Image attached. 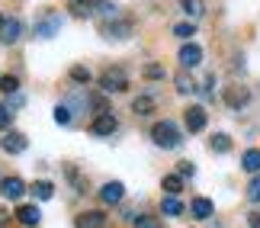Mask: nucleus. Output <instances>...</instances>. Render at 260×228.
Wrapping results in <instances>:
<instances>
[{"label":"nucleus","instance_id":"10","mask_svg":"<svg viewBox=\"0 0 260 228\" xmlns=\"http://www.w3.org/2000/svg\"><path fill=\"white\" fill-rule=\"evenodd\" d=\"M180 64L183 68H199V61H203V48H199L196 42H186L183 48H180Z\"/></svg>","mask_w":260,"mask_h":228},{"label":"nucleus","instance_id":"18","mask_svg":"<svg viewBox=\"0 0 260 228\" xmlns=\"http://www.w3.org/2000/svg\"><path fill=\"white\" fill-rule=\"evenodd\" d=\"M161 212L171 215V219H177V215H183V203H180L177 196H164V200H161Z\"/></svg>","mask_w":260,"mask_h":228},{"label":"nucleus","instance_id":"21","mask_svg":"<svg viewBox=\"0 0 260 228\" xmlns=\"http://www.w3.org/2000/svg\"><path fill=\"white\" fill-rule=\"evenodd\" d=\"M161 186H164V190H167V196H177L180 190H183V177H180V174H167Z\"/></svg>","mask_w":260,"mask_h":228},{"label":"nucleus","instance_id":"3","mask_svg":"<svg viewBox=\"0 0 260 228\" xmlns=\"http://www.w3.org/2000/svg\"><path fill=\"white\" fill-rule=\"evenodd\" d=\"M61 26H64V16H61V13H45V16L36 23V36H39V39H52V36L61 32Z\"/></svg>","mask_w":260,"mask_h":228},{"label":"nucleus","instance_id":"26","mask_svg":"<svg viewBox=\"0 0 260 228\" xmlns=\"http://www.w3.org/2000/svg\"><path fill=\"white\" fill-rule=\"evenodd\" d=\"M71 81H77V84H90V81H93V74H90L87 68L77 64V68H71Z\"/></svg>","mask_w":260,"mask_h":228},{"label":"nucleus","instance_id":"15","mask_svg":"<svg viewBox=\"0 0 260 228\" xmlns=\"http://www.w3.org/2000/svg\"><path fill=\"white\" fill-rule=\"evenodd\" d=\"M247 100H251L247 87H228V90H225V103H228V106H235V110L247 106Z\"/></svg>","mask_w":260,"mask_h":228},{"label":"nucleus","instance_id":"32","mask_svg":"<svg viewBox=\"0 0 260 228\" xmlns=\"http://www.w3.org/2000/svg\"><path fill=\"white\" fill-rule=\"evenodd\" d=\"M145 77L157 81V77H164V68H161V64H148V68H145Z\"/></svg>","mask_w":260,"mask_h":228},{"label":"nucleus","instance_id":"22","mask_svg":"<svg viewBox=\"0 0 260 228\" xmlns=\"http://www.w3.org/2000/svg\"><path fill=\"white\" fill-rule=\"evenodd\" d=\"M32 196H36V200H52V196H55V186L48 183V180H36L32 183Z\"/></svg>","mask_w":260,"mask_h":228},{"label":"nucleus","instance_id":"1","mask_svg":"<svg viewBox=\"0 0 260 228\" xmlns=\"http://www.w3.org/2000/svg\"><path fill=\"white\" fill-rule=\"evenodd\" d=\"M151 142L157 148H164V151H171V148L183 145V135H180V128L171 122V119H164V122H154L151 125Z\"/></svg>","mask_w":260,"mask_h":228},{"label":"nucleus","instance_id":"25","mask_svg":"<svg viewBox=\"0 0 260 228\" xmlns=\"http://www.w3.org/2000/svg\"><path fill=\"white\" fill-rule=\"evenodd\" d=\"M132 228H161V222L154 215H135L132 219Z\"/></svg>","mask_w":260,"mask_h":228},{"label":"nucleus","instance_id":"16","mask_svg":"<svg viewBox=\"0 0 260 228\" xmlns=\"http://www.w3.org/2000/svg\"><path fill=\"white\" fill-rule=\"evenodd\" d=\"M16 219L23 225H39V219H42V212H39V206H16Z\"/></svg>","mask_w":260,"mask_h":228},{"label":"nucleus","instance_id":"31","mask_svg":"<svg viewBox=\"0 0 260 228\" xmlns=\"http://www.w3.org/2000/svg\"><path fill=\"white\" fill-rule=\"evenodd\" d=\"M10 122H13V113L7 103H0V128H10Z\"/></svg>","mask_w":260,"mask_h":228},{"label":"nucleus","instance_id":"14","mask_svg":"<svg viewBox=\"0 0 260 228\" xmlns=\"http://www.w3.org/2000/svg\"><path fill=\"white\" fill-rule=\"evenodd\" d=\"M100 7H103V0H68V10H74L77 16H93L100 13Z\"/></svg>","mask_w":260,"mask_h":228},{"label":"nucleus","instance_id":"28","mask_svg":"<svg viewBox=\"0 0 260 228\" xmlns=\"http://www.w3.org/2000/svg\"><path fill=\"white\" fill-rule=\"evenodd\" d=\"M247 200H251V203H260V174L254 177L251 183H247Z\"/></svg>","mask_w":260,"mask_h":228},{"label":"nucleus","instance_id":"30","mask_svg":"<svg viewBox=\"0 0 260 228\" xmlns=\"http://www.w3.org/2000/svg\"><path fill=\"white\" fill-rule=\"evenodd\" d=\"M183 13L186 16H203V4H199V0H183Z\"/></svg>","mask_w":260,"mask_h":228},{"label":"nucleus","instance_id":"34","mask_svg":"<svg viewBox=\"0 0 260 228\" xmlns=\"http://www.w3.org/2000/svg\"><path fill=\"white\" fill-rule=\"evenodd\" d=\"M247 222H251V228H260V212H254V215H251Z\"/></svg>","mask_w":260,"mask_h":228},{"label":"nucleus","instance_id":"8","mask_svg":"<svg viewBox=\"0 0 260 228\" xmlns=\"http://www.w3.org/2000/svg\"><path fill=\"white\" fill-rule=\"evenodd\" d=\"M26 145H29V138L23 132H7L4 135V142H0V148H4L7 154H23L26 151Z\"/></svg>","mask_w":260,"mask_h":228},{"label":"nucleus","instance_id":"24","mask_svg":"<svg viewBox=\"0 0 260 228\" xmlns=\"http://www.w3.org/2000/svg\"><path fill=\"white\" fill-rule=\"evenodd\" d=\"M0 90L4 93H19V77L16 74H4L0 77Z\"/></svg>","mask_w":260,"mask_h":228},{"label":"nucleus","instance_id":"4","mask_svg":"<svg viewBox=\"0 0 260 228\" xmlns=\"http://www.w3.org/2000/svg\"><path fill=\"white\" fill-rule=\"evenodd\" d=\"M100 32L106 39H128L132 36V23H128V19H109V23L100 26Z\"/></svg>","mask_w":260,"mask_h":228},{"label":"nucleus","instance_id":"27","mask_svg":"<svg viewBox=\"0 0 260 228\" xmlns=\"http://www.w3.org/2000/svg\"><path fill=\"white\" fill-rule=\"evenodd\" d=\"M174 36L189 39V36H196V26H193V23H177V26H174Z\"/></svg>","mask_w":260,"mask_h":228},{"label":"nucleus","instance_id":"35","mask_svg":"<svg viewBox=\"0 0 260 228\" xmlns=\"http://www.w3.org/2000/svg\"><path fill=\"white\" fill-rule=\"evenodd\" d=\"M0 26H4V16H0Z\"/></svg>","mask_w":260,"mask_h":228},{"label":"nucleus","instance_id":"13","mask_svg":"<svg viewBox=\"0 0 260 228\" xmlns=\"http://www.w3.org/2000/svg\"><path fill=\"white\" fill-rule=\"evenodd\" d=\"M189 212H193V219L206 222V219H212V215H215V206H212V200H206V196H196L193 206H189Z\"/></svg>","mask_w":260,"mask_h":228},{"label":"nucleus","instance_id":"7","mask_svg":"<svg viewBox=\"0 0 260 228\" xmlns=\"http://www.w3.org/2000/svg\"><path fill=\"white\" fill-rule=\"evenodd\" d=\"M122 196H125V186L119 183V180H109L100 186V200H103L106 206H116V203H122Z\"/></svg>","mask_w":260,"mask_h":228},{"label":"nucleus","instance_id":"17","mask_svg":"<svg viewBox=\"0 0 260 228\" xmlns=\"http://www.w3.org/2000/svg\"><path fill=\"white\" fill-rule=\"evenodd\" d=\"M241 167H244V171L247 174H260V151H257V148H247V151L241 154Z\"/></svg>","mask_w":260,"mask_h":228},{"label":"nucleus","instance_id":"29","mask_svg":"<svg viewBox=\"0 0 260 228\" xmlns=\"http://www.w3.org/2000/svg\"><path fill=\"white\" fill-rule=\"evenodd\" d=\"M177 90H180V93H193V90H196V84L189 81L186 74H177Z\"/></svg>","mask_w":260,"mask_h":228},{"label":"nucleus","instance_id":"20","mask_svg":"<svg viewBox=\"0 0 260 228\" xmlns=\"http://www.w3.org/2000/svg\"><path fill=\"white\" fill-rule=\"evenodd\" d=\"M132 113H138V116L154 113V100H151V96H135V100H132Z\"/></svg>","mask_w":260,"mask_h":228},{"label":"nucleus","instance_id":"6","mask_svg":"<svg viewBox=\"0 0 260 228\" xmlns=\"http://www.w3.org/2000/svg\"><path fill=\"white\" fill-rule=\"evenodd\" d=\"M19 36H23V23H19L16 16L4 19V26H0V42H4V45H13V42H19Z\"/></svg>","mask_w":260,"mask_h":228},{"label":"nucleus","instance_id":"9","mask_svg":"<svg viewBox=\"0 0 260 228\" xmlns=\"http://www.w3.org/2000/svg\"><path fill=\"white\" fill-rule=\"evenodd\" d=\"M23 193H26V183L19 180V177H4V180H0V196H4V200H19Z\"/></svg>","mask_w":260,"mask_h":228},{"label":"nucleus","instance_id":"11","mask_svg":"<svg viewBox=\"0 0 260 228\" xmlns=\"http://www.w3.org/2000/svg\"><path fill=\"white\" fill-rule=\"evenodd\" d=\"M183 119H186V128H189V132H203L206 122H209V116H206L203 106H189Z\"/></svg>","mask_w":260,"mask_h":228},{"label":"nucleus","instance_id":"12","mask_svg":"<svg viewBox=\"0 0 260 228\" xmlns=\"http://www.w3.org/2000/svg\"><path fill=\"white\" fill-rule=\"evenodd\" d=\"M77 228H106V215L100 212V209H90V212H81L74 219Z\"/></svg>","mask_w":260,"mask_h":228},{"label":"nucleus","instance_id":"5","mask_svg":"<svg viewBox=\"0 0 260 228\" xmlns=\"http://www.w3.org/2000/svg\"><path fill=\"white\" fill-rule=\"evenodd\" d=\"M116 128H119V119L113 113H100L93 122H90V132H93V135H113Z\"/></svg>","mask_w":260,"mask_h":228},{"label":"nucleus","instance_id":"33","mask_svg":"<svg viewBox=\"0 0 260 228\" xmlns=\"http://www.w3.org/2000/svg\"><path fill=\"white\" fill-rule=\"evenodd\" d=\"M196 174V167L189 164V161H180V177H193Z\"/></svg>","mask_w":260,"mask_h":228},{"label":"nucleus","instance_id":"23","mask_svg":"<svg viewBox=\"0 0 260 228\" xmlns=\"http://www.w3.org/2000/svg\"><path fill=\"white\" fill-rule=\"evenodd\" d=\"M71 119H74V113H71V106H68V103H58L55 106V122L58 125H71Z\"/></svg>","mask_w":260,"mask_h":228},{"label":"nucleus","instance_id":"19","mask_svg":"<svg viewBox=\"0 0 260 228\" xmlns=\"http://www.w3.org/2000/svg\"><path fill=\"white\" fill-rule=\"evenodd\" d=\"M209 148L218 154H225V151H232V135H225V132H215L212 135V142H209Z\"/></svg>","mask_w":260,"mask_h":228},{"label":"nucleus","instance_id":"2","mask_svg":"<svg viewBox=\"0 0 260 228\" xmlns=\"http://www.w3.org/2000/svg\"><path fill=\"white\" fill-rule=\"evenodd\" d=\"M100 90H103V93H122V90H128L125 71H119V68L103 71V74H100Z\"/></svg>","mask_w":260,"mask_h":228}]
</instances>
